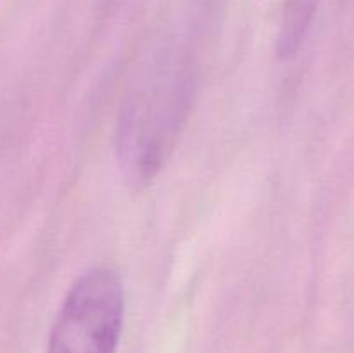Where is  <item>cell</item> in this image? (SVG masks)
Listing matches in <instances>:
<instances>
[{
    "instance_id": "obj_3",
    "label": "cell",
    "mask_w": 354,
    "mask_h": 353,
    "mask_svg": "<svg viewBox=\"0 0 354 353\" xmlns=\"http://www.w3.org/2000/svg\"><path fill=\"white\" fill-rule=\"evenodd\" d=\"M320 0H286L277 37V52L282 59L297 54L310 31Z\"/></svg>"
},
{
    "instance_id": "obj_1",
    "label": "cell",
    "mask_w": 354,
    "mask_h": 353,
    "mask_svg": "<svg viewBox=\"0 0 354 353\" xmlns=\"http://www.w3.org/2000/svg\"><path fill=\"white\" fill-rule=\"evenodd\" d=\"M192 96V75L182 61L147 73L124 102L118 130L120 161L133 185L154 179L180 132Z\"/></svg>"
},
{
    "instance_id": "obj_2",
    "label": "cell",
    "mask_w": 354,
    "mask_h": 353,
    "mask_svg": "<svg viewBox=\"0 0 354 353\" xmlns=\"http://www.w3.org/2000/svg\"><path fill=\"white\" fill-rule=\"evenodd\" d=\"M124 315L120 275L107 266L83 272L57 311L47 353H116Z\"/></svg>"
}]
</instances>
